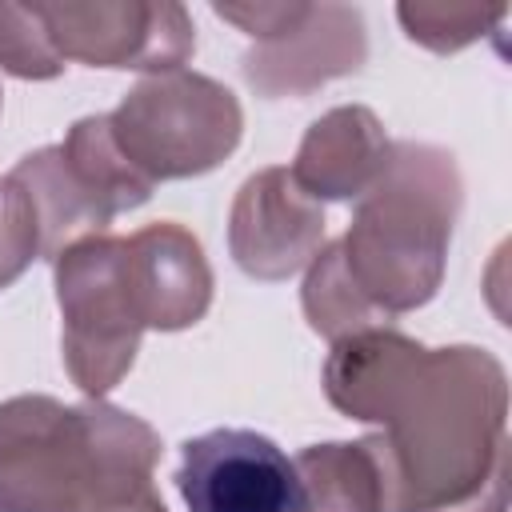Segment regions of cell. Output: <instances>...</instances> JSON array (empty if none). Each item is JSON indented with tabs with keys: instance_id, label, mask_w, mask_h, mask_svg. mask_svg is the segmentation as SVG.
Wrapping results in <instances>:
<instances>
[{
	"instance_id": "2",
	"label": "cell",
	"mask_w": 512,
	"mask_h": 512,
	"mask_svg": "<svg viewBox=\"0 0 512 512\" xmlns=\"http://www.w3.org/2000/svg\"><path fill=\"white\" fill-rule=\"evenodd\" d=\"M56 296L64 312V360L72 380L100 396L132 364L148 328L128 240L88 236L56 256Z\"/></svg>"
},
{
	"instance_id": "11",
	"label": "cell",
	"mask_w": 512,
	"mask_h": 512,
	"mask_svg": "<svg viewBox=\"0 0 512 512\" xmlns=\"http://www.w3.org/2000/svg\"><path fill=\"white\" fill-rule=\"evenodd\" d=\"M0 64L12 76H28V80H48L64 68L36 4L32 8L0 4Z\"/></svg>"
},
{
	"instance_id": "3",
	"label": "cell",
	"mask_w": 512,
	"mask_h": 512,
	"mask_svg": "<svg viewBox=\"0 0 512 512\" xmlns=\"http://www.w3.org/2000/svg\"><path fill=\"white\" fill-rule=\"evenodd\" d=\"M108 124L128 164L156 184L216 168L240 140V104L216 80L176 68L136 84Z\"/></svg>"
},
{
	"instance_id": "13",
	"label": "cell",
	"mask_w": 512,
	"mask_h": 512,
	"mask_svg": "<svg viewBox=\"0 0 512 512\" xmlns=\"http://www.w3.org/2000/svg\"><path fill=\"white\" fill-rule=\"evenodd\" d=\"M100 512H168V508L160 504V496H152V492L144 488V492H136V496H128V500H116V504H108V508H100Z\"/></svg>"
},
{
	"instance_id": "4",
	"label": "cell",
	"mask_w": 512,
	"mask_h": 512,
	"mask_svg": "<svg viewBox=\"0 0 512 512\" xmlns=\"http://www.w3.org/2000/svg\"><path fill=\"white\" fill-rule=\"evenodd\" d=\"M220 20L240 24L264 44L244 56V80L264 96L308 92L364 60V24L340 4H216Z\"/></svg>"
},
{
	"instance_id": "1",
	"label": "cell",
	"mask_w": 512,
	"mask_h": 512,
	"mask_svg": "<svg viewBox=\"0 0 512 512\" xmlns=\"http://www.w3.org/2000/svg\"><path fill=\"white\" fill-rule=\"evenodd\" d=\"M156 456L132 412L16 396L0 408V512H100L144 492Z\"/></svg>"
},
{
	"instance_id": "5",
	"label": "cell",
	"mask_w": 512,
	"mask_h": 512,
	"mask_svg": "<svg viewBox=\"0 0 512 512\" xmlns=\"http://www.w3.org/2000/svg\"><path fill=\"white\" fill-rule=\"evenodd\" d=\"M176 488L188 512H308L296 460L252 428H212L184 440Z\"/></svg>"
},
{
	"instance_id": "7",
	"label": "cell",
	"mask_w": 512,
	"mask_h": 512,
	"mask_svg": "<svg viewBox=\"0 0 512 512\" xmlns=\"http://www.w3.org/2000/svg\"><path fill=\"white\" fill-rule=\"evenodd\" d=\"M324 236L320 208L284 168H268L240 188L232 208V256L248 276L280 280L296 272Z\"/></svg>"
},
{
	"instance_id": "10",
	"label": "cell",
	"mask_w": 512,
	"mask_h": 512,
	"mask_svg": "<svg viewBox=\"0 0 512 512\" xmlns=\"http://www.w3.org/2000/svg\"><path fill=\"white\" fill-rule=\"evenodd\" d=\"M296 468L308 512H380V472L364 444H312Z\"/></svg>"
},
{
	"instance_id": "8",
	"label": "cell",
	"mask_w": 512,
	"mask_h": 512,
	"mask_svg": "<svg viewBox=\"0 0 512 512\" xmlns=\"http://www.w3.org/2000/svg\"><path fill=\"white\" fill-rule=\"evenodd\" d=\"M388 156L392 148L384 144L380 124L368 108H336L308 128L288 176L304 196L348 200L364 196L380 180Z\"/></svg>"
},
{
	"instance_id": "9",
	"label": "cell",
	"mask_w": 512,
	"mask_h": 512,
	"mask_svg": "<svg viewBox=\"0 0 512 512\" xmlns=\"http://www.w3.org/2000/svg\"><path fill=\"white\" fill-rule=\"evenodd\" d=\"M148 328H188L204 316L212 276L200 256V244L176 224H152L128 240Z\"/></svg>"
},
{
	"instance_id": "6",
	"label": "cell",
	"mask_w": 512,
	"mask_h": 512,
	"mask_svg": "<svg viewBox=\"0 0 512 512\" xmlns=\"http://www.w3.org/2000/svg\"><path fill=\"white\" fill-rule=\"evenodd\" d=\"M60 60L176 72L192 52L180 4H36Z\"/></svg>"
},
{
	"instance_id": "12",
	"label": "cell",
	"mask_w": 512,
	"mask_h": 512,
	"mask_svg": "<svg viewBox=\"0 0 512 512\" xmlns=\"http://www.w3.org/2000/svg\"><path fill=\"white\" fill-rule=\"evenodd\" d=\"M40 252V224L28 192L8 176L0 180V288L12 284Z\"/></svg>"
}]
</instances>
